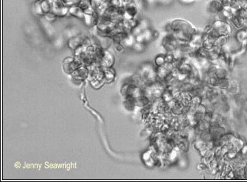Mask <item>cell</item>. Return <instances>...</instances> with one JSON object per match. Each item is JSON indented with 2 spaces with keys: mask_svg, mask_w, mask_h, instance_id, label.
I'll list each match as a JSON object with an SVG mask.
<instances>
[{
  "mask_svg": "<svg viewBox=\"0 0 247 182\" xmlns=\"http://www.w3.org/2000/svg\"><path fill=\"white\" fill-rule=\"evenodd\" d=\"M173 33H189L194 34L197 32L196 27L190 22L183 19H174L169 22Z\"/></svg>",
  "mask_w": 247,
  "mask_h": 182,
  "instance_id": "cell-1",
  "label": "cell"
},
{
  "mask_svg": "<svg viewBox=\"0 0 247 182\" xmlns=\"http://www.w3.org/2000/svg\"><path fill=\"white\" fill-rule=\"evenodd\" d=\"M213 28L217 32L220 36L228 37L232 32V26L229 23L221 21L220 20H216L211 24Z\"/></svg>",
  "mask_w": 247,
  "mask_h": 182,
  "instance_id": "cell-2",
  "label": "cell"
},
{
  "mask_svg": "<svg viewBox=\"0 0 247 182\" xmlns=\"http://www.w3.org/2000/svg\"><path fill=\"white\" fill-rule=\"evenodd\" d=\"M224 9L222 2L219 0H210L207 5V11L211 15L217 16Z\"/></svg>",
  "mask_w": 247,
  "mask_h": 182,
  "instance_id": "cell-3",
  "label": "cell"
},
{
  "mask_svg": "<svg viewBox=\"0 0 247 182\" xmlns=\"http://www.w3.org/2000/svg\"><path fill=\"white\" fill-rule=\"evenodd\" d=\"M246 20L242 16L237 15V14L235 13V15L233 16L230 22H231L232 24L234 27H237V29H241V27H243L245 25Z\"/></svg>",
  "mask_w": 247,
  "mask_h": 182,
  "instance_id": "cell-4",
  "label": "cell"
},
{
  "mask_svg": "<svg viewBox=\"0 0 247 182\" xmlns=\"http://www.w3.org/2000/svg\"><path fill=\"white\" fill-rule=\"evenodd\" d=\"M155 63L156 67H161L165 65V56L164 55H159L156 57L155 59Z\"/></svg>",
  "mask_w": 247,
  "mask_h": 182,
  "instance_id": "cell-5",
  "label": "cell"
},
{
  "mask_svg": "<svg viewBox=\"0 0 247 182\" xmlns=\"http://www.w3.org/2000/svg\"><path fill=\"white\" fill-rule=\"evenodd\" d=\"M158 1L161 2L162 4H168V3H169L170 0H158Z\"/></svg>",
  "mask_w": 247,
  "mask_h": 182,
  "instance_id": "cell-6",
  "label": "cell"
},
{
  "mask_svg": "<svg viewBox=\"0 0 247 182\" xmlns=\"http://www.w3.org/2000/svg\"><path fill=\"white\" fill-rule=\"evenodd\" d=\"M185 1H188V2H191V1H196V0H184Z\"/></svg>",
  "mask_w": 247,
  "mask_h": 182,
  "instance_id": "cell-7",
  "label": "cell"
}]
</instances>
